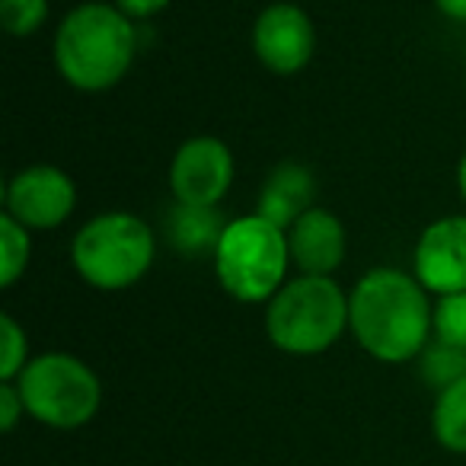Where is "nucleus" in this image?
<instances>
[{"label":"nucleus","instance_id":"f8f14e48","mask_svg":"<svg viewBox=\"0 0 466 466\" xmlns=\"http://www.w3.org/2000/svg\"><path fill=\"white\" fill-rule=\"evenodd\" d=\"M317 195L313 173L300 163H281L272 169L259 195V218L272 220L281 230H291L294 220L310 211V201Z\"/></svg>","mask_w":466,"mask_h":466},{"label":"nucleus","instance_id":"9b49d317","mask_svg":"<svg viewBox=\"0 0 466 466\" xmlns=\"http://www.w3.org/2000/svg\"><path fill=\"white\" fill-rule=\"evenodd\" d=\"M288 247H291V262L300 268V275H326L329 279L345 259L342 220L326 208H310L288 230Z\"/></svg>","mask_w":466,"mask_h":466},{"label":"nucleus","instance_id":"aec40b11","mask_svg":"<svg viewBox=\"0 0 466 466\" xmlns=\"http://www.w3.org/2000/svg\"><path fill=\"white\" fill-rule=\"evenodd\" d=\"M23 415H26V402L20 396V387L16 383H0V428L14 431Z\"/></svg>","mask_w":466,"mask_h":466},{"label":"nucleus","instance_id":"20e7f679","mask_svg":"<svg viewBox=\"0 0 466 466\" xmlns=\"http://www.w3.org/2000/svg\"><path fill=\"white\" fill-rule=\"evenodd\" d=\"M288 262H291L288 233L259 214L230 220L214 249L220 288L243 304L272 300L285 288Z\"/></svg>","mask_w":466,"mask_h":466},{"label":"nucleus","instance_id":"2eb2a0df","mask_svg":"<svg viewBox=\"0 0 466 466\" xmlns=\"http://www.w3.org/2000/svg\"><path fill=\"white\" fill-rule=\"evenodd\" d=\"M421 380L431 390H447L457 380L466 377V349H457V345H444V342H428V349L421 351Z\"/></svg>","mask_w":466,"mask_h":466},{"label":"nucleus","instance_id":"dca6fc26","mask_svg":"<svg viewBox=\"0 0 466 466\" xmlns=\"http://www.w3.org/2000/svg\"><path fill=\"white\" fill-rule=\"evenodd\" d=\"M0 262H4V272H0L4 288L14 285L29 266V230L7 211L0 214Z\"/></svg>","mask_w":466,"mask_h":466},{"label":"nucleus","instance_id":"4be33fe9","mask_svg":"<svg viewBox=\"0 0 466 466\" xmlns=\"http://www.w3.org/2000/svg\"><path fill=\"white\" fill-rule=\"evenodd\" d=\"M434 4H438V10L447 20L466 23V0H434Z\"/></svg>","mask_w":466,"mask_h":466},{"label":"nucleus","instance_id":"5701e85b","mask_svg":"<svg viewBox=\"0 0 466 466\" xmlns=\"http://www.w3.org/2000/svg\"><path fill=\"white\" fill-rule=\"evenodd\" d=\"M457 186H460V195H463L466 201V157L460 160V169H457Z\"/></svg>","mask_w":466,"mask_h":466},{"label":"nucleus","instance_id":"423d86ee","mask_svg":"<svg viewBox=\"0 0 466 466\" xmlns=\"http://www.w3.org/2000/svg\"><path fill=\"white\" fill-rule=\"evenodd\" d=\"M16 387L26 402V415L39 425L74 431L96 419L103 406V383L93 374L90 364L67 351H48V355L29 358Z\"/></svg>","mask_w":466,"mask_h":466},{"label":"nucleus","instance_id":"39448f33","mask_svg":"<svg viewBox=\"0 0 466 466\" xmlns=\"http://www.w3.org/2000/svg\"><path fill=\"white\" fill-rule=\"evenodd\" d=\"M71 259L86 285L99 291H122L137 285L154 266V233L135 214H99L74 237Z\"/></svg>","mask_w":466,"mask_h":466},{"label":"nucleus","instance_id":"a211bd4d","mask_svg":"<svg viewBox=\"0 0 466 466\" xmlns=\"http://www.w3.org/2000/svg\"><path fill=\"white\" fill-rule=\"evenodd\" d=\"M434 339L466 349V291L447 294L434 307Z\"/></svg>","mask_w":466,"mask_h":466},{"label":"nucleus","instance_id":"f03ea898","mask_svg":"<svg viewBox=\"0 0 466 466\" xmlns=\"http://www.w3.org/2000/svg\"><path fill=\"white\" fill-rule=\"evenodd\" d=\"M137 35L131 20L109 4H80L55 35V65L71 86L86 93L109 90L128 74Z\"/></svg>","mask_w":466,"mask_h":466},{"label":"nucleus","instance_id":"4468645a","mask_svg":"<svg viewBox=\"0 0 466 466\" xmlns=\"http://www.w3.org/2000/svg\"><path fill=\"white\" fill-rule=\"evenodd\" d=\"M431 431L444 451L466 453V377L438 393L431 412Z\"/></svg>","mask_w":466,"mask_h":466},{"label":"nucleus","instance_id":"6e6552de","mask_svg":"<svg viewBox=\"0 0 466 466\" xmlns=\"http://www.w3.org/2000/svg\"><path fill=\"white\" fill-rule=\"evenodd\" d=\"M77 188L58 167H29L7 186V214L26 230H52L71 218Z\"/></svg>","mask_w":466,"mask_h":466},{"label":"nucleus","instance_id":"7ed1b4c3","mask_svg":"<svg viewBox=\"0 0 466 466\" xmlns=\"http://www.w3.org/2000/svg\"><path fill=\"white\" fill-rule=\"evenodd\" d=\"M349 329V298L326 275H300L288 281L266 313V332L285 355H323Z\"/></svg>","mask_w":466,"mask_h":466},{"label":"nucleus","instance_id":"6ab92c4d","mask_svg":"<svg viewBox=\"0 0 466 466\" xmlns=\"http://www.w3.org/2000/svg\"><path fill=\"white\" fill-rule=\"evenodd\" d=\"M48 16V0H0V20L10 35H33Z\"/></svg>","mask_w":466,"mask_h":466},{"label":"nucleus","instance_id":"f257e3e1","mask_svg":"<svg viewBox=\"0 0 466 466\" xmlns=\"http://www.w3.org/2000/svg\"><path fill=\"white\" fill-rule=\"evenodd\" d=\"M349 329L370 358L402 364L428 349L434 310L419 279L400 268H374L349 298Z\"/></svg>","mask_w":466,"mask_h":466},{"label":"nucleus","instance_id":"f3484780","mask_svg":"<svg viewBox=\"0 0 466 466\" xmlns=\"http://www.w3.org/2000/svg\"><path fill=\"white\" fill-rule=\"evenodd\" d=\"M29 339L10 313L0 317V380L14 383L29 364Z\"/></svg>","mask_w":466,"mask_h":466},{"label":"nucleus","instance_id":"1a4fd4ad","mask_svg":"<svg viewBox=\"0 0 466 466\" xmlns=\"http://www.w3.org/2000/svg\"><path fill=\"white\" fill-rule=\"evenodd\" d=\"M253 48L272 74H298L317 48L310 16L294 4H272L259 14L253 29Z\"/></svg>","mask_w":466,"mask_h":466},{"label":"nucleus","instance_id":"0eeeda50","mask_svg":"<svg viewBox=\"0 0 466 466\" xmlns=\"http://www.w3.org/2000/svg\"><path fill=\"white\" fill-rule=\"evenodd\" d=\"M233 182L230 147L218 137H192L169 163V188L179 205L214 208Z\"/></svg>","mask_w":466,"mask_h":466},{"label":"nucleus","instance_id":"ddd939ff","mask_svg":"<svg viewBox=\"0 0 466 466\" xmlns=\"http://www.w3.org/2000/svg\"><path fill=\"white\" fill-rule=\"evenodd\" d=\"M224 227L214 208H195V205H179L169 211L167 218V233L169 243L176 249H182L186 256H201L208 249H218L220 237H224Z\"/></svg>","mask_w":466,"mask_h":466},{"label":"nucleus","instance_id":"412c9836","mask_svg":"<svg viewBox=\"0 0 466 466\" xmlns=\"http://www.w3.org/2000/svg\"><path fill=\"white\" fill-rule=\"evenodd\" d=\"M169 0H116V7L122 10L128 20H144V16H154L167 7Z\"/></svg>","mask_w":466,"mask_h":466},{"label":"nucleus","instance_id":"9d476101","mask_svg":"<svg viewBox=\"0 0 466 466\" xmlns=\"http://www.w3.org/2000/svg\"><path fill=\"white\" fill-rule=\"evenodd\" d=\"M415 279L441 298L466 291V218H441L425 227L415 247Z\"/></svg>","mask_w":466,"mask_h":466}]
</instances>
